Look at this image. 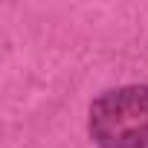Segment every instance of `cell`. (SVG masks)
<instances>
[{
    "instance_id": "cell-1",
    "label": "cell",
    "mask_w": 148,
    "mask_h": 148,
    "mask_svg": "<svg viewBox=\"0 0 148 148\" xmlns=\"http://www.w3.org/2000/svg\"><path fill=\"white\" fill-rule=\"evenodd\" d=\"M87 128L99 148H148V84L105 90L90 105Z\"/></svg>"
}]
</instances>
